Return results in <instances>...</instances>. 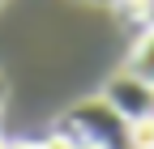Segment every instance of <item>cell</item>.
<instances>
[{"label": "cell", "instance_id": "3", "mask_svg": "<svg viewBox=\"0 0 154 149\" xmlns=\"http://www.w3.org/2000/svg\"><path fill=\"white\" fill-rule=\"evenodd\" d=\"M124 72H133V77H141V81L154 85V30H141V39L133 43V51H128Z\"/></svg>", "mask_w": 154, "mask_h": 149}, {"label": "cell", "instance_id": "7", "mask_svg": "<svg viewBox=\"0 0 154 149\" xmlns=\"http://www.w3.org/2000/svg\"><path fill=\"white\" fill-rule=\"evenodd\" d=\"M9 149H34V145H9Z\"/></svg>", "mask_w": 154, "mask_h": 149}, {"label": "cell", "instance_id": "9", "mask_svg": "<svg viewBox=\"0 0 154 149\" xmlns=\"http://www.w3.org/2000/svg\"><path fill=\"white\" fill-rule=\"evenodd\" d=\"M0 149H9V141H5V136H0Z\"/></svg>", "mask_w": 154, "mask_h": 149}, {"label": "cell", "instance_id": "2", "mask_svg": "<svg viewBox=\"0 0 154 149\" xmlns=\"http://www.w3.org/2000/svg\"><path fill=\"white\" fill-rule=\"evenodd\" d=\"M103 102L116 107L128 124H141V119H154V85L133 77V72H116L103 89Z\"/></svg>", "mask_w": 154, "mask_h": 149}, {"label": "cell", "instance_id": "5", "mask_svg": "<svg viewBox=\"0 0 154 149\" xmlns=\"http://www.w3.org/2000/svg\"><path fill=\"white\" fill-rule=\"evenodd\" d=\"M137 17L146 22V30H154V0H141V4H137Z\"/></svg>", "mask_w": 154, "mask_h": 149}, {"label": "cell", "instance_id": "4", "mask_svg": "<svg viewBox=\"0 0 154 149\" xmlns=\"http://www.w3.org/2000/svg\"><path fill=\"white\" fill-rule=\"evenodd\" d=\"M128 141H133V149H154V119L128 124Z\"/></svg>", "mask_w": 154, "mask_h": 149}, {"label": "cell", "instance_id": "6", "mask_svg": "<svg viewBox=\"0 0 154 149\" xmlns=\"http://www.w3.org/2000/svg\"><path fill=\"white\" fill-rule=\"evenodd\" d=\"M5 94H9V85H5V77H0V102H5Z\"/></svg>", "mask_w": 154, "mask_h": 149}, {"label": "cell", "instance_id": "8", "mask_svg": "<svg viewBox=\"0 0 154 149\" xmlns=\"http://www.w3.org/2000/svg\"><path fill=\"white\" fill-rule=\"evenodd\" d=\"M124 4H133V9H137V4H141V0H124Z\"/></svg>", "mask_w": 154, "mask_h": 149}, {"label": "cell", "instance_id": "1", "mask_svg": "<svg viewBox=\"0 0 154 149\" xmlns=\"http://www.w3.org/2000/svg\"><path fill=\"white\" fill-rule=\"evenodd\" d=\"M56 132L69 136L73 145H82V149H133L128 119L116 107H107L103 98H86V102L69 107L60 115V124H56Z\"/></svg>", "mask_w": 154, "mask_h": 149}]
</instances>
